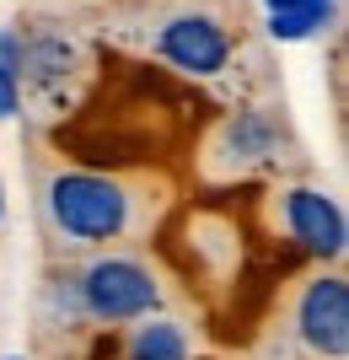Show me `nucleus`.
<instances>
[{"label":"nucleus","instance_id":"f257e3e1","mask_svg":"<svg viewBox=\"0 0 349 360\" xmlns=\"http://www.w3.org/2000/svg\"><path fill=\"white\" fill-rule=\"evenodd\" d=\"M48 237L70 253L124 248L151 237L167 210V183L129 167H97V162H54L38 188Z\"/></svg>","mask_w":349,"mask_h":360},{"label":"nucleus","instance_id":"f03ea898","mask_svg":"<svg viewBox=\"0 0 349 360\" xmlns=\"http://www.w3.org/2000/svg\"><path fill=\"white\" fill-rule=\"evenodd\" d=\"M48 301L60 307L70 323H91V328H129L151 312L172 307V285L162 264L129 248H97L76 264V269L54 274Z\"/></svg>","mask_w":349,"mask_h":360},{"label":"nucleus","instance_id":"7ed1b4c3","mask_svg":"<svg viewBox=\"0 0 349 360\" xmlns=\"http://www.w3.org/2000/svg\"><path fill=\"white\" fill-rule=\"evenodd\" d=\"M285 150H290L285 108H274V103L231 108L226 119L210 129V146H204V178H210V183L253 178V172L279 167V162H285Z\"/></svg>","mask_w":349,"mask_h":360},{"label":"nucleus","instance_id":"20e7f679","mask_svg":"<svg viewBox=\"0 0 349 360\" xmlns=\"http://www.w3.org/2000/svg\"><path fill=\"white\" fill-rule=\"evenodd\" d=\"M151 54L167 70L188 75V81H215L226 75L231 60H237V32L220 11L210 6H183V11H167L151 32Z\"/></svg>","mask_w":349,"mask_h":360},{"label":"nucleus","instance_id":"39448f33","mask_svg":"<svg viewBox=\"0 0 349 360\" xmlns=\"http://www.w3.org/2000/svg\"><path fill=\"white\" fill-rule=\"evenodd\" d=\"M274 226L285 231V242L312 264H338L349 248V215L338 194L317 188V183H285L274 194Z\"/></svg>","mask_w":349,"mask_h":360},{"label":"nucleus","instance_id":"423d86ee","mask_svg":"<svg viewBox=\"0 0 349 360\" xmlns=\"http://www.w3.org/2000/svg\"><path fill=\"white\" fill-rule=\"evenodd\" d=\"M290 333L312 360H349V280L338 269H312L290 296Z\"/></svg>","mask_w":349,"mask_h":360},{"label":"nucleus","instance_id":"0eeeda50","mask_svg":"<svg viewBox=\"0 0 349 360\" xmlns=\"http://www.w3.org/2000/svg\"><path fill=\"white\" fill-rule=\"evenodd\" d=\"M16 81H22V97L27 91H54L60 97L65 81H76L86 70V54L70 32H48V27H22V49H16Z\"/></svg>","mask_w":349,"mask_h":360},{"label":"nucleus","instance_id":"6e6552de","mask_svg":"<svg viewBox=\"0 0 349 360\" xmlns=\"http://www.w3.org/2000/svg\"><path fill=\"white\" fill-rule=\"evenodd\" d=\"M258 6L274 44H312L338 22V0H258Z\"/></svg>","mask_w":349,"mask_h":360},{"label":"nucleus","instance_id":"1a4fd4ad","mask_svg":"<svg viewBox=\"0 0 349 360\" xmlns=\"http://www.w3.org/2000/svg\"><path fill=\"white\" fill-rule=\"evenodd\" d=\"M119 360H194V333L172 312H151L140 323H129Z\"/></svg>","mask_w":349,"mask_h":360},{"label":"nucleus","instance_id":"9d476101","mask_svg":"<svg viewBox=\"0 0 349 360\" xmlns=\"http://www.w3.org/2000/svg\"><path fill=\"white\" fill-rule=\"evenodd\" d=\"M22 103H27V97H22V81H16L11 65L0 60V124H11L16 113H22Z\"/></svg>","mask_w":349,"mask_h":360},{"label":"nucleus","instance_id":"9b49d317","mask_svg":"<svg viewBox=\"0 0 349 360\" xmlns=\"http://www.w3.org/2000/svg\"><path fill=\"white\" fill-rule=\"evenodd\" d=\"M0 226H6V178H0Z\"/></svg>","mask_w":349,"mask_h":360},{"label":"nucleus","instance_id":"f8f14e48","mask_svg":"<svg viewBox=\"0 0 349 360\" xmlns=\"http://www.w3.org/2000/svg\"><path fill=\"white\" fill-rule=\"evenodd\" d=\"M6 360H22V355H6Z\"/></svg>","mask_w":349,"mask_h":360}]
</instances>
